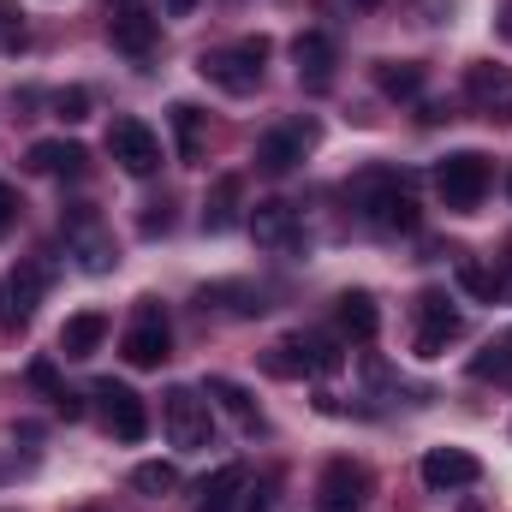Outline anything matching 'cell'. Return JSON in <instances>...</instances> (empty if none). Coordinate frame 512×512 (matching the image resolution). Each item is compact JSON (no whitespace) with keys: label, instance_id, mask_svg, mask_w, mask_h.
<instances>
[{"label":"cell","instance_id":"9","mask_svg":"<svg viewBox=\"0 0 512 512\" xmlns=\"http://www.w3.org/2000/svg\"><path fill=\"white\" fill-rule=\"evenodd\" d=\"M108 155L126 167L131 179H149V173H161V137L143 126L137 114H120V120L108 126Z\"/></svg>","mask_w":512,"mask_h":512},{"label":"cell","instance_id":"29","mask_svg":"<svg viewBox=\"0 0 512 512\" xmlns=\"http://www.w3.org/2000/svg\"><path fill=\"white\" fill-rule=\"evenodd\" d=\"M131 489H143V495H167V489H179V471H173L167 459H149V465L131 471Z\"/></svg>","mask_w":512,"mask_h":512},{"label":"cell","instance_id":"4","mask_svg":"<svg viewBox=\"0 0 512 512\" xmlns=\"http://www.w3.org/2000/svg\"><path fill=\"white\" fill-rule=\"evenodd\" d=\"M161 429L179 453H203L215 441V411H209V393L197 387H167L161 393Z\"/></svg>","mask_w":512,"mask_h":512},{"label":"cell","instance_id":"22","mask_svg":"<svg viewBox=\"0 0 512 512\" xmlns=\"http://www.w3.org/2000/svg\"><path fill=\"white\" fill-rule=\"evenodd\" d=\"M334 322H340V334H346V340H358V346H370V340L382 334V310H376V298H370V292H346V298H340V310H334Z\"/></svg>","mask_w":512,"mask_h":512},{"label":"cell","instance_id":"30","mask_svg":"<svg viewBox=\"0 0 512 512\" xmlns=\"http://www.w3.org/2000/svg\"><path fill=\"white\" fill-rule=\"evenodd\" d=\"M30 42V24H24V6L18 0H0V54H18Z\"/></svg>","mask_w":512,"mask_h":512},{"label":"cell","instance_id":"23","mask_svg":"<svg viewBox=\"0 0 512 512\" xmlns=\"http://www.w3.org/2000/svg\"><path fill=\"white\" fill-rule=\"evenodd\" d=\"M102 340H108V316L102 310H78L60 328V358H90V352H102Z\"/></svg>","mask_w":512,"mask_h":512},{"label":"cell","instance_id":"6","mask_svg":"<svg viewBox=\"0 0 512 512\" xmlns=\"http://www.w3.org/2000/svg\"><path fill=\"white\" fill-rule=\"evenodd\" d=\"M120 352H126L131 370H161V364H167V352H173V328H167V310H161L155 298H137Z\"/></svg>","mask_w":512,"mask_h":512},{"label":"cell","instance_id":"11","mask_svg":"<svg viewBox=\"0 0 512 512\" xmlns=\"http://www.w3.org/2000/svg\"><path fill=\"white\" fill-rule=\"evenodd\" d=\"M459 334H465V316H459L441 292H423V298H417V340H411V352H417V358H441Z\"/></svg>","mask_w":512,"mask_h":512},{"label":"cell","instance_id":"8","mask_svg":"<svg viewBox=\"0 0 512 512\" xmlns=\"http://www.w3.org/2000/svg\"><path fill=\"white\" fill-rule=\"evenodd\" d=\"M66 245H72V256H78V268L84 274H108L120 256H114V233L102 227V215L90 209V203H72L66 209Z\"/></svg>","mask_w":512,"mask_h":512},{"label":"cell","instance_id":"17","mask_svg":"<svg viewBox=\"0 0 512 512\" xmlns=\"http://www.w3.org/2000/svg\"><path fill=\"white\" fill-rule=\"evenodd\" d=\"M465 102L483 108L489 120H507L512 114V66H495V60L465 66Z\"/></svg>","mask_w":512,"mask_h":512},{"label":"cell","instance_id":"31","mask_svg":"<svg viewBox=\"0 0 512 512\" xmlns=\"http://www.w3.org/2000/svg\"><path fill=\"white\" fill-rule=\"evenodd\" d=\"M48 108H54V120H66V126H78V120H90V90H54L48 96Z\"/></svg>","mask_w":512,"mask_h":512},{"label":"cell","instance_id":"25","mask_svg":"<svg viewBox=\"0 0 512 512\" xmlns=\"http://www.w3.org/2000/svg\"><path fill=\"white\" fill-rule=\"evenodd\" d=\"M423 66L417 60H382L376 66V90H382L387 102H411V96H423Z\"/></svg>","mask_w":512,"mask_h":512},{"label":"cell","instance_id":"18","mask_svg":"<svg viewBox=\"0 0 512 512\" xmlns=\"http://www.w3.org/2000/svg\"><path fill=\"white\" fill-rule=\"evenodd\" d=\"M292 60H298V84L304 90H328L334 84V66H340V48H334L328 30H304L292 42Z\"/></svg>","mask_w":512,"mask_h":512},{"label":"cell","instance_id":"21","mask_svg":"<svg viewBox=\"0 0 512 512\" xmlns=\"http://www.w3.org/2000/svg\"><path fill=\"white\" fill-rule=\"evenodd\" d=\"M262 298H268V292H262V286H245V280H221V286H203V292H197L203 310H227V316H262V310H268Z\"/></svg>","mask_w":512,"mask_h":512},{"label":"cell","instance_id":"36","mask_svg":"<svg viewBox=\"0 0 512 512\" xmlns=\"http://www.w3.org/2000/svg\"><path fill=\"white\" fill-rule=\"evenodd\" d=\"M346 6H358V12H376V6H382V0H346Z\"/></svg>","mask_w":512,"mask_h":512},{"label":"cell","instance_id":"26","mask_svg":"<svg viewBox=\"0 0 512 512\" xmlns=\"http://www.w3.org/2000/svg\"><path fill=\"white\" fill-rule=\"evenodd\" d=\"M173 137H179V161H203L209 114H203V108H191V102H173Z\"/></svg>","mask_w":512,"mask_h":512},{"label":"cell","instance_id":"14","mask_svg":"<svg viewBox=\"0 0 512 512\" xmlns=\"http://www.w3.org/2000/svg\"><path fill=\"white\" fill-rule=\"evenodd\" d=\"M90 393H96V411L114 429V441H143L149 435V411H143V399L126 382H96Z\"/></svg>","mask_w":512,"mask_h":512},{"label":"cell","instance_id":"15","mask_svg":"<svg viewBox=\"0 0 512 512\" xmlns=\"http://www.w3.org/2000/svg\"><path fill=\"white\" fill-rule=\"evenodd\" d=\"M108 42L131 54V60H149L155 54V42H161V24L149 18V6L143 0H126V6H108Z\"/></svg>","mask_w":512,"mask_h":512},{"label":"cell","instance_id":"32","mask_svg":"<svg viewBox=\"0 0 512 512\" xmlns=\"http://www.w3.org/2000/svg\"><path fill=\"white\" fill-rule=\"evenodd\" d=\"M12 227H18V191H12V185L0 179V239H6Z\"/></svg>","mask_w":512,"mask_h":512},{"label":"cell","instance_id":"37","mask_svg":"<svg viewBox=\"0 0 512 512\" xmlns=\"http://www.w3.org/2000/svg\"><path fill=\"white\" fill-rule=\"evenodd\" d=\"M84 512H108V507H84Z\"/></svg>","mask_w":512,"mask_h":512},{"label":"cell","instance_id":"34","mask_svg":"<svg viewBox=\"0 0 512 512\" xmlns=\"http://www.w3.org/2000/svg\"><path fill=\"white\" fill-rule=\"evenodd\" d=\"M495 292H501V298H512V256H507V274H495Z\"/></svg>","mask_w":512,"mask_h":512},{"label":"cell","instance_id":"39","mask_svg":"<svg viewBox=\"0 0 512 512\" xmlns=\"http://www.w3.org/2000/svg\"><path fill=\"white\" fill-rule=\"evenodd\" d=\"M507 191H512V179H507Z\"/></svg>","mask_w":512,"mask_h":512},{"label":"cell","instance_id":"28","mask_svg":"<svg viewBox=\"0 0 512 512\" xmlns=\"http://www.w3.org/2000/svg\"><path fill=\"white\" fill-rule=\"evenodd\" d=\"M471 376H477V382H507L512 387V328L483 352V358H477V364H471Z\"/></svg>","mask_w":512,"mask_h":512},{"label":"cell","instance_id":"2","mask_svg":"<svg viewBox=\"0 0 512 512\" xmlns=\"http://www.w3.org/2000/svg\"><path fill=\"white\" fill-rule=\"evenodd\" d=\"M268 54H274L268 36H239V42H227V48H203V54H197V72H203L215 90H227V96H251L256 84H262Z\"/></svg>","mask_w":512,"mask_h":512},{"label":"cell","instance_id":"33","mask_svg":"<svg viewBox=\"0 0 512 512\" xmlns=\"http://www.w3.org/2000/svg\"><path fill=\"white\" fill-rule=\"evenodd\" d=\"M143 233H167V209H161V203H149V215H143Z\"/></svg>","mask_w":512,"mask_h":512},{"label":"cell","instance_id":"10","mask_svg":"<svg viewBox=\"0 0 512 512\" xmlns=\"http://www.w3.org/2000/svg\"><path fill=\"white\" fill-rule=\"evenodd\" d=\"M370 501V471L358 459H328V471L316 477V512H364Z\"/></svg>","mask_w":512,"mask_h":512},{"label":"cell","instance_id":"38","mask_svg":"<svg viewBox=\"0 0 512 512\" xmlns=\"http://www.w3.org/2000/svg\"><path fill=\"white\" fill-rule=\"evenodd\" d=\"M108 6H126V0H108Z\"/></svg>","mask_w":512,"mask_h":512},{"label":"cell","instance_id":"12","mask_svg":"<svg viewBox=\"0 0 512 512\" xmlns=\"http://www.w3.org/2000/svg\"><path fill=\"white\" fill-rule=\"evenodd\" d=\"M316 137H322V131L310 126V120H286V126L262 131V137H256V167H262V173H292V167L316 149Z\"/></svg>","mask_w":512,"mask_h":512},{"label":"cell","instance_id":"7","mask_svg":"<svg viewBox=\"0 0 512 512\" xmlns=\"http://www.w3.org/2000/svg\"><path fill=\"white\" fill-rule=\"evenodd\" d=\"M435 191H441V203L447 209H477L483 197H489V161L477 155V149H459V155H447L441 167H435Z\"/></svg>","mask_w":512,"mask_h":512},{"label":"cell","instance_id":"24","mask_svg":"<svg viewBox=\"0 0 512 512\" xmlns=\"http://www.w3.org/2000/svg\"><path fill=\"white\" fill-rule=\"evenodd\" d=\"M239 197H245V179H239V173L215 179V191H209V203H203V227H209V233L239 227Z\"/></svg>","mask_w":512,"mask_h":512},{"label":"cell","instance_id":"16","mask_svg":"<svg viewBox=\"0 0 512 512\" xmlns=\"http://www.w3.org/2000/svg\"><path fill=\"white\" fill-rule=\"evenodd\" d=\"M423 483H429L435 495L471 489V483H483V459L465 453V447H429V453H423Z\"/></svg>","mask_w":512,"mask_h":512},{"label":"cell","instance_id":"20","mask_svg":"<svg viewBox=\"0 0 512 512\" xmlns=\"http://www.w3.org/2000/svg\"><path fill=\"white\" fill-rule=\"evenodd\" d=\"M84 143H72V137H42V143H30V167L36 173H48V179H78L84 173Z\"/></svg>","mask_w":512,"mask_h":512},{"label":"cell","instance_id":"5","mask_svg":"<svg viewBox=\"0 0 512 512\" xmlns=\"http://www.w3.org/2000/svg\"><path fill=\"white\" fill-rule=\"evenodd\" d=\"M262 370H268V376H280V382L334 376V370H340V352H334V340H322V334H286V340H274V346H268Z\"/></svg>","mask_w":512,"mask_h":512},{"label":"cell","instance_id":"35","mask_svg":"<svg viewBox=\"0 0 512 512\" xmlns=\"http://www.w3.org/2000/svg\"><path fill=\"white\" fill-rule=\"evenodd\" d=\"M161 6H167V12H173V18H179V12H191V6H197V0H161Z\"/></svg>","mask_w":512,"mask_h":512},{"label":"cell","instance_id":"1","mask_svg":"<svg viewBox=\"0 0 512 512\" xmlns=\"http://www.w3.org/2000/svg\"><path fill=\"white\" fill-rule=\"evenodd\" d=\"M346 197H352V209L376 227V233H417V197H411V185L399 179V173H387V167H370V173H358L352 185H346Z\"/></svg>","mask_w":512,"mask_h":512},{"label":"cell","instance_id":"27","mask_svg":"<svg viewBox=\"0 0 512 512\" xmlns=\"http://www.w3.org/2000/svg\"><path fill=\"white\" fill-rule=\"evenodd\" d=\"M209 399H215L239 429H262V411L251 405V393H245L239 382H221V376H215V382H209Z\"/></svg>","mask_w":512,"mask_h":512},{"label":"cell","instance_id":"13","mask_svg":"<svg viewBox=\"0 0 512 512\" xmlns=\"http://www.w3.org/2000/svg\"><path fill=\"white\" fill-rule=\"evenodd\" d=\"M251 239L262 245V251H274V256H298L304 251V221H298L292 203L268 197V203H256L251 209Z\"/></svg>","mask_w":512,"mask_h":512},{"label":"cell","instance_id":"3","mask_svg":"<svg viewBox=\"0 0 512 512\" xmlns=\"http://www.w3.org/2000/svg\"><path fill=\"white\" fill-rule=\"evenodd\" d=\"M48 286H54V262H42V256H24L18 268H6V280H0V334H24L36 304L48 298Z\"/></svg>","mask_w":512,"mask_h":512},{"label":"cell","instance_id":"19","mask_svg":"<svg viewBox=\"0 0 512 512\" xmlns=\"http://www.w3.org/2000/svg\"><path fill=\"white\" fill-rule=\"evenodd\" d=\"M245 489H251V465H221L215 477H203L197 483V512H239V501H245Z\"/></svg>","mask_w":512,"mask_h":512}]
</instances>
